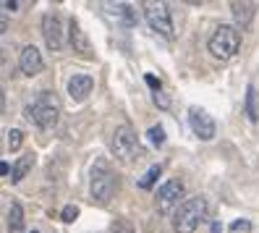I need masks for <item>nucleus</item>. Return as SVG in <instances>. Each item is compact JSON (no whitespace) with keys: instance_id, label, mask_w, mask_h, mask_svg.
<instances>
[{"instance_id":"1","label":"nucleus","mask_w":259,"mask_h":233,"mask_svg":"<svg viewBox=\"0 0 259 233\" xmlns=\"http://www.w3.org/2000/svg\"><path fill=\"white\" fill-rule=\"evenodd\" d=\"M26 118L34 123L39 131L55 129L60 121V102L53 92H39V97L26 107Z\"/></svg>"},{"instance_id":"2","label":"nucleus","mask_w":259,"mask_h":233,"mask_svg":"<svg viewBox=\"0 0 259 233\" xmlns=\"http://www.w3.org/2000/svg\"><path fill=\"white\" fill-rule=\"evenodd\" d=\"M207 199L204 197H189L173 215V230L176 233H194L207 217Z\"/></svg>"},{"instance_id":"3","label":"nucleus","mask_w":259,"mask_h":233,"mask_svg":"<svg viewBox=\"0 0 259 233\" xmlns=\"http://www.w3.org/2000/svg\"><path fill=\"white\" fill-rule=\"evenodd\" d=\"M115 189H118L115 170L105 160H97L95 168H92V176H89V191H92V199L100 202V205H108V202L115 197Z\"/></svg>"},{"instance_id":"4","label":"nucleus","mask_w":259,"mask_h":233,"mask_svg":"<svg viewBox=\"0 0 259 233\" xmlns=\"http://www.w3.org/2000/svg\"><path fill=\"white\" fill-rule=\"evenodd\" d=\"M238 48H241V32H238V26L220 24L215 32H212V37H209V53L215 55L218 60L236 58Z\"/></svg>"},{"instance_id":"5","label":"nucleus","mask_w":259,"mask_h":233,"mask_svg":"<svg viewBox=\"0 0 259 233\" xmlns=\"http://www.w3.org/2000/svg\"><path fill=\"white\" fill-rule=\"evenodd\" d=\"M110 149L115 154V160L118 163H134L136 158H139V139H136V131L131 123H120V126L113 131V139H110Z\"/></svg>"},{"instance_id":"6","label":"nucleus","mask_w":259,"mask_h":233,"mask_svg":"<svg viewBox=\"0 0 259 233\" xmlns=\"http://www.w3.org/2000/svg\"><path fill=\"white\" fill-rule=\"evenodd\" d=\"M186 202V186L184 181L178 178H167L160 189H157V197H155V207L160 215H167L170 210H178L181 205Z\"/></svg>"},{"instance_id":"7","label":"nucleus","mask_w":259,"mask_h":233,"mask_svg":"<svg viewBox=\"0 0 259 233\" xmlns=\"http://www.w3.org/2000/svg\"><path fill=\"white\" fill-rule=\"evenodd\" d=\"M144 19L149 24L152 32H157L165 40H173L176 37V29H173V19H170V8L165 3H144Z\"/></svg>"},{"instance_id":"8","label":"nucleus","mask_w":259,"mask_h":233,"mask_svg":"<svg viewBox=\"0 0 259 233\" xmlns=\"http://www.w3.org/2000/svg\"><path fill=\"white\" fill-rule=\"evenodd\" d=\"M42 40L48 45V50H53V53H58L63 48V21L53 11H48L42 16Z\"/></svg>"},{"instance_id":"9","label":"nucleus","mask_w":259,"mask_h":233,"mask_svg":"<svg viewBox=\"0 0 259 233\" xmlns=\"http://www.w3.org/2000/svg\"><path fill=\"white\" fill-rule=\"evenodd\" d=\"M189 123H191V131L202 139V142H209V139H215V118H212L207 110L202 107H189Z\"/></svg>"},{"instance_id":"10","label":"nucleus","mask_w":259,"mask_h":233,"mask_svg":"<svg viewBox=\"0 0 259 233\" xmlns=\"http://www.w3.org/2000/svg\"><path fill=\"white\" fill-rule=\"evenodd\" d=\"M19 68H21V73L24 76H37V73H42V68H45V60H42V53L34 48V45H26V48L21 50V55H19Z\"/></svg>"},{"instance_id":"11","label":"nucleus","mask_w":259,"mask_h":233,"mask_svg":"<svg viewBox=\"0 0 259 233\" xmlns=\"http://www.w3.org/2000/svg\"><path fill=\"white\" fill-rule=\"evenodd\" d=\"M92 89H95V79L89 73H73L71 79H68V95L76 102L87 100L89 95H92Z\"/></svg>"},{"instance_id":"12","label":"nucleus","mask_w":259,"mask_h":233,"mask_svg":"<svg viewBox=\"0 0 259 233\" xmlns=\"http://www.w3.org/2000/svg\"><path fill=\"white\" fill-rule=\"evenodd\" d=\"M68 42H71V48L79 53V55H87V58H92V42H89V37L81 32V26H79V21L76 19H71L68 21Z\"/></svg>"},{"instance_id":"13","label":"nucleus","mask_w":259,"mask_h":233,"mask_svg":"<svg viewBox=\"0 0 259 233\" xmlns=\"http://www.w3.org/2000/svg\"><path fill=\"white\" fill-rule=\"evenodd\" d=\"M231 11H233V19L241 29H249L251 21H254V13H256V6L254 3H231Z\"/></svg>"},{"instance_id":"14","label":"nucleus","mask_w":259,"mask_h":233,"mask_svg":"<svg viewBox=\"0 0 259 233\" xmlns=\"http://www.w3.org/2000/svg\"><path fill=\"white\" fill-rule=\"evenodd\" d=\"M32 168H34V154H32V152L21 154V158L16 160V165L11 168V181H13V183L24 181V178L29 176V170H32Z\"/></svg>"},{"instance_id":"15","label":"nucleus","mask_w":259,"mask_h":233,"mask_svg":"<svg viewBox=\"0 0 259 233\" xmlns=\"http://www.w3.org/2000/svg\"><path fill=\"white\" fill-rule=\"evenodd\" d=\"M108 13H110V16H115L123 26H134V24H136L134 6H128V3H115V6H108Z\"/></svg>"},{"instance_id":"16","label":"nucleus","mask_w":259,"mask_h":233,"mask_svg":"<svg viewBox=\"0 0 259 233\" xmlns=\"http://www.w3.org/2000/svg\"><path fill=\"white\" fill-rule=\"evenodd\" d=\"M24 228V210L19 202H11V210H8V233H21Z\"/></svg>"},{"instance_id":"17","label":"nucleus","mask_w":259,"mask_h":233,"mask_svg":"<svg viewBox=\"0 0 259 233\" xmlns=\"http://www.w3.org/2000/svg\"><path fill=\"white\" fill-rule=\"evenodd\" d=\"M160 173H162V168H160V165H152L147 173L139 178V189H152V186H155V181L160 178Z\"/></svg>"},{"instance_id":"18","label":"nucleus","mask_w":259,"mask_h":233,"mask_svg":"<svg viewBox=\"0 0 259 233\" xmlns=\"http://www.w3.org/2000/svg\"><path fill=\"white\" fill-rule=\"evenodd\" d=\"M21 144H24V131L21 129H11L8 131V149L11 152H19Z\"/></svg>"},{"instance_id":"19","label":"nucleus","mask_w":259,"mask_h":233,"mask_svg":"<svg viewBox=\"0 0 259 233\" xmlns=\"http://www.w3.org/2000/svg\"><path fill=\"white\" fill-rule=\"evenodd\" d=\"M246 113H249L251 121L259 118V113H256V92H254V87H249V92H246Z\"/></svg>"},{"instance_id":"20","label":"nucleus","mask_w":259,"mask_h":233,"mask_svg":"<svg viewBox=\"0 0 259 233\" xmlns=\"http://www.w3.org/2000/svg\"><path fill=\"white\" fill-rule=\"evenodd\" d=\"M147 136H149V142L155 144V147H162V144H165V131H162V126H152V129L147 131Z\"/></svg>"},{"instance_id":"21","label":"nucleus","mask_w":259,"mask_h":233,"mask_svg":"<svg viewBox=\"0 0 259 233\" xmlns=\"http://www.w3.org/2000/svg\"><path fill=\"white\" fill-rule=\"evenodd\" d=\"M110 233H136V230H134V225L128 220H115L113 228H110Z\"/></svg>"},{"instance_id":"22","label":"nucleus","mask_w":259,"mask_h":233,"mask_svg":"<svg viewBox=\"0 0 259 233\" xmlns=\"http://www.w3.org/2000/svg\"><path fill=\"white\" fill-rule=\"evenodd\" d=\"M60 217H63L66 223H73L76 217H79V207H73V205H68V207H63V212H60Z\"/></svg>"},{"instance_id":"23","label":"nucleus","mask_w":259,"mask_h":233,"mask_svg":"<svg viewBox=\"0 0 259 233\" xmlns=\"http://www.w3.org/2000/svg\"><path fill=\"white\" fill-rule=\"evenodd\" d=\"M155 102L162 107V110H165V107H170V97H165L162 92H155Z\"/></svg>"},{"instance_id":"24","label":"nucleus","mask_w":259,"mask_h":233,"mask_svg":"<svg viewBox=\"0 0 259 233\" xmlns=\"http://www.w3.org/2000/svg\"><path fill=\"white\" fill-rule=\"evenodd\" d=\"M0 8H8V11H16V8H21V3H13V0H3V3H0Z\"/></svg>"},{"instance_id":"25","label":"nucleus","mask_w":259,"mask_h":233,"mask_svg":"<svg viewBox=\"0 0 259 233\" xmlns=\"http://www.w3.org/2000/svg\"><path fill=\"white\" fill-rule=\"evenodd\" d=\"M231 228H233V230H249V228H251V225H249V223H246V220H236V223H233V225H231Z\"/></svg>"},{"instance_id":"26","label":"nucleus","mask_w":259,"mask_h":233,"mask_svg":"<svg viewBox=\"0 0 259 233\" xmlns=\"http://www.w3.org/2000/svg\"><path fill=\"white\" fill-rule=\"evenodd\" d=\"M147 84L152 87V89H155V92H160V82L155 79V76H152V73H147Z\"/></svg>"},{"instance_id":"27","label":"nucleus","mask_w":259,"mask_h":233,"mask_svg":"<svg viewBox=\"0 0 259 233\" xmlns=\"http://www.w3.org/2000/svg\"><path fill=\"white\" fill-rule=\"evenodd\" d=\"M6 29H8V16H6L3 11H0V34H3Z\"/></svg>"},{"instance_id":"28","label":"nucleus","mask_w":259,"mask_h":233,"mask_svg":"<svg viewBox=\"0 0 259 233\" xmlns=\"http://www.w3.org/2000/svg\"><path fill=\"white\" fill-rule=\"evenodd\" d=\"M8 173H11V165L0 160V178H3V176H8Z\"/></svg>"},{"instance_id":"29","label":"nucleus","mask_w":259,"mask_h":233,"mask_svg":"<svg viewBox=\"0 0 259 233\" xmlns=\"http://www.w3.org/2000/svg\"><path fill=\"white\" fill-rule=\"evenodd\" d=\"M6 113V92H3V87H0V115Z\"/></svg>"},{"instance_id":"30","label":"nucleus","mask_w":259,"mask_h":233,"mask_svg":"<svg viewBox=\"0 0 259 233\" xmlns=\"http://www.w3.org/2000/svg\"><path fill=\"white\" fill-rule=\"evenodd\" d=\"M0 63H3V50H0Z\"/></svg>"},{"instance_id":"31","label":"nucleus","mask_w":259,"mask_h":233,"mask_svg":"<svg viewBox=\"0 0 259 233\" xmlns=\"http://www.w3.org/2000/svg\"><path fill=\"white\" fill-rule=\"evenodd\" d=\"M32 233H39V230H32Z\"/></svg>"}]
</instances>
